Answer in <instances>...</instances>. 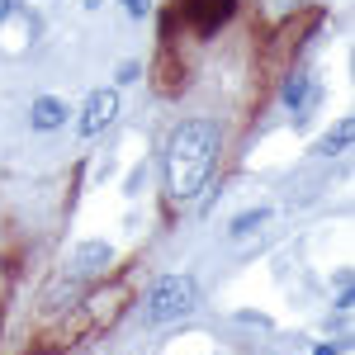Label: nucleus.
I'll return each mask as SVG.
<instances>
[{
  "mask_svg": "<svg viewBox=\"0 0 355 355\" xmlns=\"http://www.w3.org/2000/svg\"><path fill=\"white\" fill-rule=\"evenodd\" d=\"M218 147H223V137L209 119H185L171 133V142H166V190H171L175 204H190L194 194L214 180Z\"/></svg>",
  "mask_w": 355,
  "mask_h": 355,
  "instance_id": "1",
  "label": "nucleus"
},
{
  "mask_svg": "<svg viewBox=\"0 0 355 355\" xmlns=\"http://www.w3.org/2000/svg\"><path fill=\"white\" fill-rule=\"evenodd\" d=\"M199 308V284L194 275H166L147 289L142 299V322L147 327H162V322H175V318H190Z\"/></svg>",
  "mask_w": 355,
  "mask_h": 355,
  "instance_id": "2",
  "label": "nucleus"
},
{
  "mask_svg": "<svg viewBox=\"0 0 355 355\" xmlns=\"http://www.w3.org/2000/svg\"><path fill=\"white\" fill-rule=\"evenodd\" d=\"M114 114H119V90L114 85H100V90H90L85 95V110H81V133L95 137L100 128H110Z\"/></svg>",
  "mask_w": 355,
  "mask_h": 355,
  "instance_id": "3",
  "label": "nucleus"
},
{
  "mask_svg": "<svg viewBox=\"0 0 355 355\" xmlns=\"http://www.w3.org/2000/svg\"><path fill=\"white\" fill-rule=\"evenodd\" d=\"M232 10H237V0H185V15H190V24L199 38H214L227 19H232Z\"/></svg>",
  "mask_w": 355,
  "mask_h": 355,
  "instance_id": "4",
  "label": "nucleus"
},
{
  "mask_svg": "<svg viewBox=\"0 0 355 355\" xmlns=\"http://www.w3.org/2000/svg\"><path fill=\"white\" fill-rule=\"evenodd\" d=\"M279 95H284L289 114H299V119H303V114H308L313 105H318V100H322V85H318V76H308V71H289Z\"/></svg>",
  "mask_w": 355,
  "mask_h": 355,
  "instance_id": "5",
  "label": "nucleus"
},
{
  "mask_svg": "<svg viewBox=\"0 0 355 355\" xmlns=\"http://www.w3.org/2000/svg\"><path fill=\"white\" fill-rule=\"evenodd\" d=\"M110 261H114L110 242H81V246H76V256H71V270L85 279V275H100Z\"/></svg>",
  "mask_w": 355,
  "mask_h": 355,
  "instance_id": "6",
  "label": "nucleus"
},
{
  "mask_svg": "<svg viewBox=\"0 0 355 355\" xmlns=\"http://www.w3.org/2000/svg\"><path fill=\"white\" fill-rule=\"evenodd\" d=\"M67 114L71 110H67L57 95H38V100H33V128H38V133H53V128L67 123Z\"/></svg>",
  "mask_w": 355,
  "mask_h": 355,
  "instance_id": "7",
  "label": "nucleus"
},
{
  "mask_svg": "<svg viewBox=\"0 0 355 355\" xmlns=\"http://www.w3.org/2000/svg\"><path fill=\"white\" fill-rule=\"evenodd\" d=\"M351 119H341V123H336V128H331L327 137H322V142H318V152H322V157H341V152H346V147H351Z\"/></svg>",
  "mask_w": 355,
  "mask_h": 355,
  "instance_id": "8",
  "label": "nucleus"
},
{
  "mask_svg": "<svg viewBox=\"0 0 355 355\" xmlns=\"http://www.w3.org/2000/svg\"><path fill=\"white\" fill-rule=\"evenodd\" d=\"M270 218V209H251V214H242V218H232V237H246V232H256L261 223Z\"/></svg>",
  "mask_w": 355,
  "mask_h": 355,
  "instance_id": "9",
  "label": "nucleus"
},
{
  "mask_svg": "<svg viewBox=\"0 0 355 355\" xmlns=\"http://www.w3.org/2000/svg\"><path fill=\"white\" fill-rule=\"evenodd\" d=\"M123 15L128 19H147L152 15V0H123Z\"/></svg>",
  "mask_w": 355,
  "mask_h": 355,
  "instance_id": "10",
  "label": "nucleus"
},
{
  "mask_svg": "<svg viewBox=\"0 0 355 355\" xmlns=\"http://www.w3.org/2000/svg\"><path fill=\"white\" fill-rule=\"evenodd\" d=\"M137 76H142V71H137V62H123V67H119V85H133Z\"/></svg>",
  "mask_w": 355,
  "mask_h": 355,
  "instance_id": "11",
  "label": "nucleus"
},
{
  "mask_svg": "<svg viewBox=\"0 0 355 355\" xmlns=\"http://www.w3.org/2000/svg\"><path fill=\"white\" fill-rule=\"evenodd\" d=\"M15 5H19V0H0V24H5V19L15 15Z\"/></svg>",
  "mask_w": 355,
  "mask_h": 355,
  "instance_id": "12",
  "label": "nucleus"
},
{
  "mask_svg": "<svg viewBox=\"0 0 355 355\" xmlns=\"http://www.w3.org/2000/svg\"><path fill=\"white\" fill-rule=\"evenodd\" d=\"M81 5H85V10H100V0H81Z\"/></svg>",
  "mask_w": 355,
  "mask_h": 355,
  "instance_id": "13",
  "label": "nucleus"
}]
</instances>
